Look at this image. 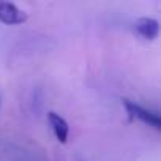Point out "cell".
<instances>
[{
  "label": "cell",
  "instance_id": "cell-1",
  "mask_svg": "<svg viewBox=\"0 0 161 161\" xmlns=\"http://www.w3.org/2000/svg\"><path fill=\"white\" fill-rule=\"evenodd\" d=\"M123 104H125V108H126V111H128L130 115L139 119L141 122H144L148 126H153L155 130H159L161 128V120H159V115L156 112H152V111H148V109H145V108H142V106L130 101V100H125Z\"/></svg>",
  "mask_w": 161,
  "mask_h": 161
},
{
  "label": "cell",
  "instance_id": "cell-2",
  "mask_svg": "<svg viewBox=\"0 0 161 161\" xmlns=\"http://www.w3.org/2000/svg\"><path fill=\"white\" fill-rule=\"evenodd\" d=\"M0 21L8 25L22 24L27 21V13L18 8L14 3L10 2H0Z\"/></svg>",
  "mask_w": 161,
  "mask_h": 161
},
{
  "label": "cell",
  "instance_id": "cell-3",
  "mask_svg": "<svg viewBox=\"0 0 161 161\" xmlns=\"http://www.w3.org/2000/svg\"><path fill=\"white\" fill-rule=\"evenodd\" d=\"M137 33L145 40H155L159 33V24L153 18H139L134 24Z\"/></svg>",
  "mask_w": 161,
  "mask_h": 161
},
{
  "label": "cell",
  "instance_id": "cell-4",
  "mask_svg": "<svg viewBox=\"0 0 161 161\" xmlns=\"http://www.w3.org/2000/svg\"><path fill=\"white\" fill-rule=\"evenodd\" d=\"M47 119H49V123L52 126V131H54L57 141L65 144L68 141V134H69V126H68L66 120L63 117H60L57 112H49Z\"/></svg>",
  "mask_w": 161,
  "mask_h": 161
}]
</instances>
